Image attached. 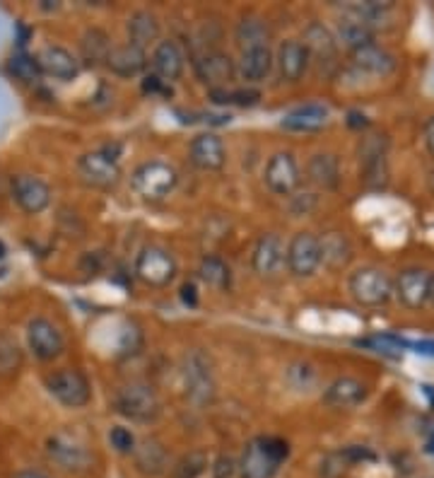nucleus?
<instances>
[{"label":"nucleus","mask_w":434,"mask_h":478,"mask_svg":"<svg viewBox=\"0 0 434 478\" xmlns=\"http://www.w3.org/2000/svg\"><path fill=\"white\" fill-rule=\"evenodd\" d=\"M290 445L276 435H261L244 447L240 459L241 478H276L280 464L287 462Z\"/></svg>","instance_id":"1"},{"label":"nucleus","mask_w":434,"mask_h":478,"mask_svg":"<svg viewBox=\"0 0 434 478\" xmlns=\"http://www.w3.org/2000/svg\"><path fill=\"white\" fill-rule=\"evenodd\" d=\"M113 406L121 416L133 423H155L162 413V401L158 392L148 382H128L116 389Z\"/></svg>","instance_id":"2"},{"label":"nucleus","mask_w":434,"mask_h":478,"mask_svg":"<svg viewBox=\"0 0 434 478\" xmlns=\"http://www.w3.org/2000/svg\"><path fill=\"white\" fill-rule=\"evenodd\" d=\"M176 184H179L176 169L162 159L142 162L133 169V176H131V186L145 201H162L176 189Z\"/></svg>","instance_id":"3"},{"label":"nucleus","mask_w":434,"mask_h":478,"mask_svg":"<svg viewBox=\"0 0 434 478\" xmlns=\"http://www.w3.org/2000/svg\"><path fill=\"white\" fill-rule=\"evenodd\" d=\"M181 374H184V389L186 396L195 406H205L215 399L217 384H215V372H212V363L203 350H191L184 357L181 365Z\"/></svg>","instance_id":"4"},{"label":"nucleus","mask_w":434,"mask_h":478,"mask_svg":"<svg viewBox=\"0 0 434 478\" xmlns=\"http://www.w3.org/2000/svg\"><path fill=\"white\" fill-rule=\"evenodd\" d=\"M46 392L66 409H85L92 401L90 380L80 370L60 367L46 374Z\"/></svg>","instance_id":"5"},{"label":"nucleus","mask_w":434,"mask_h":478,"mask_svg":"<svg viewBox=\"0 0 434 478\" xmlns=\"http://www.w3.org/2000/svg\"><path fill=\"white\" fill-rule=\"evenodd\" d=\"M348 290H350L352 300L362 307H382L393 295V283H391L389 274L376 268V266H362L348 281Z\"/></svg>","instance_id":"6"},{"label":"nucleus","mask_w":434,"mask_h":478,"mask_svg":"<svg viewBox=\"0 0 434 478\" xmlns=\"http://www.w3.org/2000/svg\"><path fill=\"white\" fill-rule=\"evenodd\" d=\"M135 278L150 288H167L176 278V261L165 247L148 244L142 247L133 266Z\"/></svg>","instance_id":"7"},{"label":"nucleus","mask_w":434,"mask_h":478,"mask_svg":"<svg viewBox=\"0 0 434 478\" xmlns=\"http://www.w3.org/2000/svg\"><path fill=\"white\" fill-rule=\"evenodd\" d=\"M389 138L386 136H365L359 143V167H362V182L369 189H384L389 184Z\"/></svg>","instance_id":"8"},{"label":"nucleus","mask_w":434,"mask_h":478,"mask_svg":"<svg viewBox=\"0 0 434 478\" xmlns=\"http://www.w3.org/2000/svg\"><path fill=\"white\" fill-rule=\"evenodd\" d=\"M24 338H27V348L32 350V356L41 363H51V360L63 356V350H66L63 331L46 317L30 319L27 329H24Z\"/></svg>","instance_id":"9"},{"label":"nucleus","mask_w":434,"mask_h":478,"mask_svg":"<svg viewBox=\"0 0 434 478\" xmlns=\"http://www.w3.org/2000/svg\"><path fill=\"white\" fill-rule=\"evenodd\" d=\"M285 266L294 278H312L321 266V247L314 232H297L285 247Z\"/></svg>","instance_id":"10"},{"label":"nucleus","mask_w":434,"mask_h":478,"mask_svg":"<svg viewBox=\"0 0 434 478\" xmlns=\"http://www.w3.org/2000/svg\"><path fill=\"white\" fill-rule=\"evenodd\" d=\"M194 73L203 85H208V90H220L234 80L237 63L232 61L230 53L220 51V49H208L194 59Z\"/></svg>","instance_id":"11"},{"label":"nucleus","mask_w":434,"mask_h":478,"mask_svg":"<svg viewBox=\"0 0 434 478\" xmlns=\"http://www.w3.org/2000/svg\"><path fill=\"white\" fill-rule=\"evenodd\" d=\"M44 449L49 462L56 464L59 469L70 471V473H80V471L90 469V449L85 447L80 440H76V437H70V435H51V437L46 440Z\"/></svg>","instance_id":"12"},{"label":"nucleus","mask_w":434,"mask_h":478,"mask_svg":"<svg viewBox=\"0 0 434 478\" xmlns=\"http://www.w3.org/2000/svg\"><path fill=\"white\" fill-rule=\"evenodd\" d=\"M263 182L276 196H293L300 186V165L293 152H276L266 165Z\"/></svg>","instance_id":"13"},{"label":"nucleus","mask_w":434,"mask_h":478,"mask_svg":"<svg viewBox=\"0 0 434 478\" xmlns=\"http://www.w3.org/2000/svg\"><path fill=\"white\" fill-rule=\"evenodd\" d=\"M10 189H13V201L27 215H39V212H44L51 205V186L34 175L13 176Z\"/></svg>","instance_id":"14"},{"label":"nucleus","mask_w":434,"mask_h":478,"mask_svg":"<svg viewBox=\"0 0 434 478\" xmlns=\"http://www.w3.org/2000/svg\"><path fill=\"white\" fill-rule=\"evenodd\" d=\"M77 172L85 184L95 189H113L121 182V167L116 159H109L104 152L92 150L80 155L77 159Z\"/></svg>","instance_id":"15"},{"label":"nucleus","mask_w":434,"mask_h":478,"mask_svg":"<svg viewBox=\"0 0 434 478\" xmlns=\"http://www.w3.org/2000/svg\"><path fill=\"white\" fill-rule=\"evenodd\" d=\"M276 66L277 73H280V77H283L285 83L294 85L307 76L309 66H312V59H309V51L304 49V44H302L300 39H285L283 44L277 46Z\"/></svg>","instance_id":"16"},{"label":"nucleus","mask_w":434,"mask_h":478,"mask_svg":"<svg viewBox=\"0 0 434 478\" xmlns=\"http://www.w3.org/2000/svg\"><path fill=\"white\" fill-rule=\"evenodd\" d=\"M150 66L152 76H158L165 83H176L184 76L186 59H184V51H181V46L174 39H162L152 49Z\"/></svg>","instance_id":"17"},{"label":"nucleus","mask_w":434,"mask_h":478,"mask_svg":"<svg viewBox=\"0 0 434 478\" xmlns=\"http://www.w3.org/2000/svg\"><path fill=\"white\" fill-rule=\"evenodd\" d=\"M429 278L432 274L425 271V268H418V266H412V268H405L401 271L396 281V297L401 300L403 307L408 310H420V307H425L427 304V295H429Z\"/></svg>","instance_id":"18"},{"label":"nucleus","mask_w":434,"mask_h":478,"mask_svg":"<svg viewBox=\"0 0 434 478\" xmlns=\"http://www.w3.org/2000/svg\"><path fill=\"white\" fill-rule=\"evenodd\" d=\"M37 63L41 76H49L53 80H60V83H68V80H76L77 73H80V61H77L73 53L63 49V46H44L41 51L37 53Z\"/></svg>","instance_id":"19"},{"label":"nucleus","mask_w":434,"mask_h":478,"mask_svg":"<svg viewBox=\"0 0 434 478\" xmlns=\"http://www.w3.org/2000/svg\"><path fill=\"white\" fill-rule=\"evenodd\" d=\"M188 158L203 172H220L227 165V148L215 133H201L191 140Z\"/></svg>","instance_id":"20"},{"label":"nucleus","mask_w":434,"mask_h":478,"mask_svg":"<svg viewBox=\"0 0 434 478\" xmlns=\"http://www.w3.org/2000/svg\"><path fill=\"white\" fill-rule=\"evenodd\" d=\"M251 266L261 278H273L283 271L285 266V242L276 232H266L258 237V242L254 247V257H251Z\"/></svg>","instance_id":"21"},{"label":"nucleus","mask_w":434,"mask_h":478,"mask_svg":"<svg viewBox=\"0 0 434 478\" xmlns=\"http://www.w3.org/2000/svg\"><path fill=\"white\" fill-rule=\"evenodd\" d=\"M302 44L309 51V59H316L319 66H336L338 61V41L336 34L330 30H326L321 23L307 24L304 30V39Z\"/></svg>","instance_id":"22"},{"label":"nucleus","mask_w":434,"mask_h":478,"mask_svg":"<svg viewBox=\"0 0 434 478\" xmlns=\"http://www.w3.org/2000/svg\"><path fill=\"white\" fill-rule=\"evenodd\" d=\"M365 399H367V384L355 377H338L323 392V403L338 410L355 409Z\"/></svg>","instance_id":"23"},{"label":"nucleus","mask_w":434,"mask_h":478,"mask_svg":"<svg viewBox=\"0 0 434 478\" xmlns=\"http://www.w3.org/2000/svg\"><path fill=\"white\" fill-rule=\"evenodd\" d=\"M329 106L319 104V102H309V104H302L293 112H287L283 116L285 131H294V133H314V131L323 129L329 123Z\"/></svg>","instance_id":"24"},{"label":"nucleus","mask_w":434,"mask_h":478,"mask_svg":"<svg viewBox=\"0 0 434 478\" xmlns=\"http://www.w3.org/2000/svg\"><path fill=\"white\" fill-rule=\"evenodd\" d=\"M352 53V66L367 76H389L396 70V56L379 44H367L362 49H355Z\"/></svg>","instance_id":"25"},{"label":"nucleus","mask_w":434,"mask_h":478,"mask_svg":"<svg viewBox=\"0 0 434 478\" xmlns=\"http://www.w3.org/2000/svg\"><path fill=\"white\" fill-rule=\"evenodd\" d=\"M106 68L119 77H138L148 68V53L133 44H116L109 53Z\"/></svg>","instance_id":"26"},{"label":"nucleus","mask_w":434,"mask_h":478,"mask_svg":"<svg viewBox=\"0 0 434 478\" xmlns=\"http://www.w3.org/2000/svg\"><path fill=\"white\" fill-rule=\"evenodd\" d=\"M128 44L138 46V49H148L150 44H158L159 34H162V24L159 17L152 10H135L133 15L126 20Z\"/></svg>","instance_id":"27"},{"label":"nucleus","mask_w":434,"mask_h":478,"mask_svg":"<svg viewBox=\"0 0 434 478\" xmlns=\"http://www.w3.org/2000/svg\"><path fill=\"white\" fill-rule=\"evenodd\" d=\"M273 66H276V56L270 51V46H256V49L241 51L240 61H237V73L247 83H261L270 76Z\"/></svg>","instance_id":"28"},{"label":"nucleus","mask_w":434,"mask_h":478,"mask_svg":"<svg viewBox=\"0 0 434 478\" xmlns=\"http://www.w3.org/2000/svg\"><path fill=\"white\" fill-rule=\"evenodd\" d=\"M112 49V37L102 27L85 30L83 39H80V59H83L87 68H102V66H106Z\"/></svg>","instance_id":"29"},{"label":"nucleus","mask_w":434,"mask_h":478,"mask_svg":"<svg viewBox=\"0 0 434 478\" xmlns=\"http://www.w3.org/2000/svg\"><path fill=\"white\" fill-rule=\"evenodd\" d=\"M133 459L135 469L140 471L142 476H162L169 469V455H167L165 445L158 440H145L135 445Z\"/></svg>","instance_id":"30"},{"label":"nucleus","mask_w":434,"mask_h":478,"mask_svg":"<svg viewBox=\"0 0 434 478\" xmlns=\"http://www.w3.org/2000/svg\"><path fill=\"white\" fill-rule=\"evenodd\" d=\"M309 182L316 184L319 189L333 191L340 184V162L330 152H316L307 162Z\"/></svg>","instance_id":"31"},{"label":"nucleus","mask_w":434,"mask_h":478,"mask_svg":"<svg viewBox=\"0 0 434 478\" xmlns=\"http://www.w3.org/2000/svg\"><path fill=\"white\" fill-rule=\"evenodd\" d=\"M319 247H321V264L329 271H343L352 261V244L345 232H329L319 237Z\"/></svg>","instance_id":"32"},{"label":"nucleus","mask_w":434,"mask_h":478,"mask_svg":"<svg viewBox=\"0 0 434 478\" xmlns=\"http://www.w3.org/2000/svg\"><path fill=\"white\" fill-rule=\"evenodd\" d=\"M336 34V41H343L350 51L362 49V46L367 44H375V30L369 24L362 23V20H357L355 15H348V13L338 17Z\"/></svg>","instance_id":"33"},{"label":"nucleus","mask_w":434,"mask_h":478,"mask_svg":"<svg viewBox=\"0 0 434 478\" xmlns=\"http://www.w3.org/2000/svg\"><path fill=\"white\" fill-rule=\"evenodd\" d=\"M234 39H237V46L241 51H247V49H256V46H268L270 30L263 17L247 15L237 23Z\"/></svg>","instance_id":"34"},{"label":"nucleus","mask_w":434,"mask_h":478,"mask_svg":"<svg viewBox=\"0 0 434 478\" xmlns=\"http://www.w3.org/2000/svg\"><path fill=\"white\" fill-rule=\"evenodd\" d=\"M198 275H201L203 283H208L210 288L217 290H227L232 283V271L220 257H203L201 266H198Z\"/></svg>","instance_id":"35"},{"label":"nucleus","mask_w":434,"mask_h":478,"mask_svg":"<svg viewBox=\"0 0 434 478\" xmlns=\"http://www.w3.org/2000/svg\"><path fill=\"white\" fill-rule=\"evenodd\" d=\"M210 99L220 106H256L261 102V92L254 87H240V90L220 87V90H210Z\"/></svg>","instance_id":"36"},{"label":"nucleus","mask_w":434,"mask_h":478,"mask_svg":"<svg viewBox=\"0 0 434 478\" xmlns=\"http://www.w3.org/2000/svg\"><path fill=\"white\" fill-rule=\"evenodd\" d=\"M20 367H23V350L13 336L0 331V377L15 374Z\"/></svg>","instance_id":"37"},{"label":"nucleus","mask_w":434,"mask_h":478,"mask_svg":"<svg viewBox=\"0 0 434 478\" xmlns=\"http://www.w3.org/2000/svg\"><path fill=\"white\" fill-rule=\"evenodd\" d=\"M10 73L23 80V83H37L41 77V70H39L37 56H30V53L17 51L13 59H10Z\"/></svg>","instance_id":"38"},{"label":"nucleus","mask_w":434,"mask_h":478,"mask_svg":"<svg viewBox=\"0 0 434 478\" xmlns=\"http://www.w3.org/2000/svg\"><path fill=\"white\" fill-rule=\"evenodd\" d=\"M208 466V456L203 452H188L176 462L172 471V478H198Z\"/></svg>","instance_id":"39"},{"label":"nucleus","mask_w":434,"mask_h":478,"mask_svg":"<svg viewBox=\"0 0 434 478\" xmlns=\"http://www.w3.org/2000/svg\"><path fill=\"white\" fill-rule=\"evenodd\" d=\"M357 346H367V348H372L375 353H382V356L398 357L403 353V348L408 343H405L403 338H398V336L384 334V336H372L367 341H357Z\"/></svg>","instance_id":"40"},{"label":"nucleus","mask_w":434,"mask_h":478,"mask_svg":"<svg viewBox=\"0 0 434 478\" xmlns=\"http://www.w3.org/2000/svg\"><path fill=\"white\" fill-rule=\"evenodd\" d=\"M109 445H112L119 455H133L138 440H135V435L131 433L128 428H123V425H113L112 430H109Z\"/></svg>","instance_id":"41"},{"label":"nucleus","mask_w":434,"mask_h":478,"mask_svg":"<svg viewBox=\"0 0 434 478\" xmlns=\"http://www.w3.org/2000/svg\"><path fill=\"white\" fill-rule=\"evenodd\" d=\"M237 471H240V466L234 462V456L230 455H220L212 464V478H234Z\"/></svg>","instance_id":"42"},{"label":"nucleus","mask_w":434,"mask_h":478,"mask_svg":"<svg viewBox=\"0 0 434 478\" xmlns=\"http://www.w3.org/2000/svg\"><path fill=\"white\" fill-rule=\"evenodd\" d=\"M140 90L145 92V95H162V97H169V95H172V87H169V83L159 80V77L152 76V73L150 76L142 77Z\"/></svg>","instance_id":"43"},{"label":"nucleus","mask_w":434,"mask_h":478,"mask_svg":"<svg viewBox=\"0 0 434 478\" xmlns=\"http://www.w3.org/2000/svg\"><path fill=\"white\" fill-rule=\"evenodd\" d=\"M181 302L184 304H188V307H195V304H198V288H195V283H184V285H181Z\"/></svg>","instance_id":"44"},{"label":"nucleus","mask_w":434,"mask_h":478,"mask_svg":"<svg viewBox=\"0 0 434 478\" xmlns=\"http://www.w3.org/2000/svg\"><path fill=\"white\" fill-rule=\"evenodd\" d=\"M422 136H425V148H427V152H429V155H432V158H434V114L429 116V119H427L425 131H422Z\"/></svg>","instance_id":"45"},{"label":"nucleus","mask_w":434,"mask_h":478,"mask_svg":"<svg viewBox=\"0 0 434 478\" xmlns=\"http://www.w3.org/2000/svg\"><path fill=\"white\" fill-rule=\"evenodd\" d=\"M367 123V116L362 114V112H350V114H348V126H350V129H365Z\"/></svg>","instance_id":"46"},{"label":"nucleus","mask_w":434,"mask_h":478,"mask_svg":"<svg viewBox=\"0 0 434 478\" xmlns=\"http://www.w3.org/2000/svg\"><path fill=\"white\" fill-rule=\"evenodd\" d=\"M412 348H415V353H420V356L434 357V341H418L412 343Z\"/></svg>","instance_id":"47"},{"label":"nucleus","mask_w":434,"mask_h":478,"mask_svg":"<svg viewBox=\"0 0 434 478\" xmlns=\"http://www.w3.org/2000/svg\"><path fill=\"white\" fill-rule=\"evenodd\" d=\"M13 478H51V476H46L44 471H37V469H20L13 473Z\"/></svg>","instance_id":"48"},{"label":"nucleus","mask_w":434,"mask_h":478,"mask_svg":"<svg viewBox=\"0 0 434 478\" xmlns=\"http://www.w3.org/2000/svg\"><path fill=\"white\" fill-rule=\"evenodd\" d=\"M17 32H20V37H17V44H20V46H24V44H27V39H30V34H32V32L27 30V27H24L23 23L17 24Z\"/></svg>","instance_id":"49"},{"label":"nucleus","mask_w":434,"mask_h":478,"mask_svg":"<svg viewBox=\"0 0 434 478\" xmlns=\"http://www.w3.org/2000/svg\"><path fill=\"white\" fill-rule=\"evenodd\" d=\"M427 302L434 307V274H432V278H429V295H427Z\"/></svg>","instance_id":"50"},{"label":"nucleus","mask_w":434,"mask_h":478,"mask_svg":"<svg viewBox=\"0 0 434 478\" xmlns=\"http://www.w3.org/2000/svg\"><path fill=\"white\" fill-rule=\"evenodd\" d=\"M5 254H8V247H5V242H3V239H0V261H3V258H5Z\"/></svg>","instance_id":"51"},{"label":"nucleus","mask_w":434,"mask_h":478,"mask_svg":"<svg viewBox=\"0 0 434 478\" xmlns=\"http://www.w3.org/2000/svg\"><path fill=\"white\" fill-rule=\"evenodd\" d=\"M425 389V394L429 396V399H432V403H434V387H422Z\"/></svg>","instance_id":"52"},{"label":"nucleus","mask_w":434,"mask_h":478,"mask_svg":"<svg viewBox=\"0 0 434 478\" xmlns=\"http://www.w3.org/2000/svg\"><path fill=\"white\" fill-rule=\"evenodd\" d=\"M427 452H432V455H434V435H432V440L427 442Z\"/></svg>","instance_id":"53"}]
</instances>
